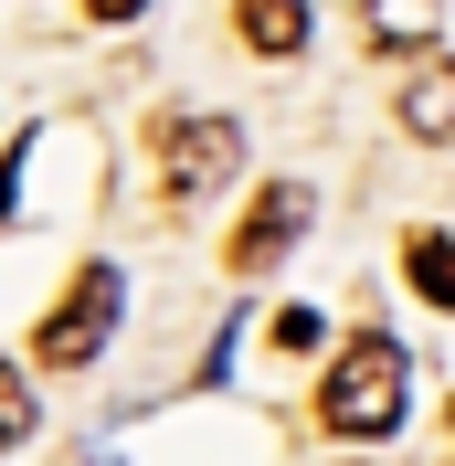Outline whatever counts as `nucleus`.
<instances>
[{
  "label": "nucleus",
  "mask_w": 455,
  "mask_h": 466,
  "mask_svg": "<svg viewBox=\"0 0 455 466\" xmlns=\"http://www.w3.org/2000/svg\"><path fill=\"white\" fill-rule=\"evenodd\" d=\"M297 233H308V191H297V180H276V191H255V212L233 223L223 265H233V276H265V265H276Z\"/></svg>",
  "instance_id": "20e7f679"
},
{
  "label": "nucleus",
  "mask_w": 455,
  "mask_h": 466,
  "mask_svg": "<svg viewBox=\"0 0 455 466\" xmlns=\"http://www.w3.org/2000/svg\"><path fill=\"white\" fill-rule=\"evenodd\" d=\"M22 435H32V381L11 371V360H0V456H11Z\"/></svg>",
  "instance_id": "6e6552de"
},
{
  "label": "nucleus",
  "mask_w": 455,
  "mask_h": 466,
  "mask_svg": "<svg viewBox=\"0 0 455 466\" xmlns=\"http://www.w3.org/2000/svg\"><path fill=\"white\" fill-rule=\"evenodd\" d=\"M86 11H96V22H138L148 0H86Z\"/></svg>",
  "instance_id": "9b49d317"
},
{
  "label": "nucleus",
  "mask_w": 455,
  "mask_h": 466,
  "mask_svg": "<svg viewBox=\"0 0 455 466\" xmlns=\"http://www.w3.org/2000/svg\"><path fill=\"white\" fill-rule=\"evenodd\" d=\"M116 297H127V276H116V265H75L64 308L32 329V360H43V371H86L96 350H106V329H116Z\"/></svg>",
  "instance_id": "7ed1b4c3"
},
{
  "label": "nucleus",
  "mask_w": 455,
  "mask_h": 466,
  "mask_svg": "<svg viewBox=\"0 0 455 466\" xmlns=\"http://www.w3.org/2000/svg\"><path fill=\"white\" fill-rule=\"evenodd\" d=\"M148 170H159V202L191 212V202H212V191L244 170V127H233V116L170 106V116H148Z\"/></svg>",
  "instance_id": "f03ea898"
},
{
  "label": "nucleus",
  "mask_w": 455,
  "mask_h": 466,
  "mask_svg": "<svg viewBox=\"0 0 455 466\" xmlns=\"http://www.w3.org/2000/svg\"><path fill=\"white\" fill-rule=\"evenodd\" d=\"M233 32H244V54L286 64L297 43H308V0H233Z\"/></svg>",
  "instance_id": "423d86ee"
},
{
  "label": "nucleus",
  "mask_w": 455,
  "mask_h": 466,
  "mask_svg": "<svg viewBox=\"0 0 455 466\" xmlns=\"http://www.w3.org/2000/svg\"><path fill=\"white\" fill-rule=\"evenodd\" d=\"M402 403H413V360H402L392 329L339 339V360H329V381H318V424H329L339 445H381L402 424Z\"/></svg>",
  "instance_id": "f257e3e1"
},
{
  "label": "nucleus",
  "mask_w": 455,
  "mask_h": 466,
  "mask_svg": "<svg viewBox=\"0 0 455 466\" xmlns=\"http://www.w3.org/2000/svg\"><path fill=\"white\" fill-rule=\"evenodd\" d=\"M22 170H32V148L11 138V148H0V223H11V202H22Z\"/></svg>",
  "instance_id": "9d476101"
},
{
  "label": "nucleus",
  "mask_w": 455,
  "mask_h": 466,
  "mask_svg": "<svg viewBox=\"0 0 455 466\" xmlns=\"http://www.w3.org/2000/svg\"><path fill=\"white\" fill-rule=\"evenodd\" d=\"M402 276H413L424 308H445V319H455V233H413V244H402Z\"/></svg>",
  "instance_id": "0eeeda50"
},
{
  "label": "nucleus",
  "mask_w": 455,
  "mask_h": 466,
  "mask_svg": "<svg viewBox=\"0 0 455 466\" xmlns=\"http://www.w3.org/2000/svg\"><path fill=\"white\" fill-rule=\"evenodd\" d=\"M265 339H276V350H318V319H308V308H276V319H265Z\"/></svg>",
  "instance_id": "1a4fd4ad"
},
{
  "label": "nucleus",
  "mask_w": 455,
  "mask_h": 466,
  "mask_svg": "<svg viewBox=\"0 0 455 466\" xmlns=\"http://www.w3.org/2000/svg\"><path fill=\"white\" fill-rule=\"evenodd\" d=\"M402 127H413V138H455V54H434V64L402 75Z\"/></svg>",
  "instance_id": "39448f33"
}]
</instances>
